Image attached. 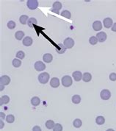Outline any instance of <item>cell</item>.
<instances>
[{"label": "cell", "instance_id": "603a6c76", "mask_svg": "<svg viewBox=\"0 0 116 131\" xmlns=\"http://www.w3.org/2000/svg\"><path fill=\"white\" fill-rule=\"evenodd\" d=\"M73 126H74L76 128H80V127H81L82 125V120L80 119H76L73 121Z\"/></svg>", "mask_w": 116, "mask_h": 131}, {"label": "cell", "instance_id": "cb8c5ba5", "mask_svg": "<svg viewBox=\"0 0 116 131\" xmlns=\"http://www.w3.org/2000/svg\"><path fill=\"white\" fill-rule=\"evenodd\" d=\"M71 100H72V102L74 103V104H79V103L81 102L82 99H81L80 96H79V95H74V96L72 97Z\"/></svg>", "mask_w": 116, "mask_h": 131}, {"label": "cell", "instance_id": "44dd1931", "mask_svg": "<svg viewBox=\"0 0 116 131\" xmlns=\"http://www.w3.org/2000/svg\"><path fill=\"white\" fill-rule=\"evenodd\" d=\"M28 20H29V18L26 15H22V16H20V18H19V21H20V23L24 24V25L27 24Z\"/></svg>", "mask_w": 116, "mask_h": 131}, {"label": "cell", "instance_id": "8fae6325", "mask_svg": "<svg viewBox=\"0 0 116 131\" xmlns=\"http://www.w3.org/2000/svg\"><path fill=\"white\" fill-rule=\"evenodd\" d=\"M103 24H104V27L105 28H110L112 27L113 25V22H112V19L111 18H106L104 19L103 21Z\"/></svg>", "mask_w": 116, "mask_h": 131}, {"label": "cell", "instance_id": "f35d334b", "mask_svg": "<svg viewBox=\"0 0 116 131\" xmlns=\"http://www.w3.org/2000/svg\"><path fill=\"white\" fill-rule=\"evenodd\" d=\"M106 131H115V130L113 129H107Z\"/></svg>", "mask_w": 116, "mask_h": 131}, {"label": "cell", "instance_id": "e0dca14e", "mask_svg": "<svg viewBox=\"0 0 116 131\" xmlns=\"http://www.w3.org/2000/svg\"><path fill=\"white\" fill-rule=\"evenodd\" d=\"M15 37L18 41H21L24 37V32L22 30L17 31L15 34Z\"/></svg>", "mask_w": 116, "mask_h": 131}, {"label": "cell", "instance_id": "ffe728a7", "mask_svg": "<svg viewBox=\"0 0 116 131\" xmlns=\"http://www.w3.org/2000/svg\"><path fill=\"white\" fill-rule=\"evenodd\" d=\"M9 102H10V97L8 96H7V95L2 96L1 98H0V105H2L3 104L6 105Z\"/></svg>", "mask_w": 116, "mask_h": 131}, {"label": "cell", "instance_id": "6da1fadb", "mask_svg": "<svg viewBox=\"0 0 116 131\" xmlns=\"http://www.w3.org/2000/svg\"><path fill=\"white\" fill-rule=\"evenodd\" d=\"M50 76L47 72H42L38 76V80L41 84H46L49 80Z\"/></svg>", "mask_w": 116, "mask_h": 131}, {"label": "cell", "instance_id": "83f0119b", "mask_svg": "<svg viewBox=\"0 0 116 131\" xmlns=\"http://www.w3.org/2000/svg\"><path fill=\"white\" fill-rule=\"evenodd\" d=\"M16 57L17 58L20 59V60H22L25 57V53L23 52V51H18L17 53H16Z\"/></svg>", "mask_w": 116, "mask_h": 131}, {"label": "cell", "instance_id": "d6986e66", "mask_svg": "<svg viewBox=\"0 0 116 131\" xmlns=\"http://www.w3.org/2000/svg\"><path fill=\"white\" fill-rule=\"evenodd\" d=\"M37 24V21L36 18L32 17L30 18H29V20H28V22H27V25L29 27H33V26L36 25Z\"/></svg>", "mask_w": 116, "mask_h": 131}, {"label": "cell", "instance_id": "9c48e42d", "mask_svg": "<svg viewBox=\"0 0 116 131\" xmlns=\"http://www.w3.org/2000/svg\"><path fill=\"white\" fill-rule=\"evenodd\" d=\"M73 78L74 79L75 81L76 82H79L81 80H82V76H83V74L80 71H76L74 72H73Z\"/></svg>", "mask_w": 116, "mask_h": 131}, {"label": "cell", "instance_id": "4316f807", "mask_svg": "<svg viewBox=\"0 0 116 131\" xmlns=\"http://www.w3.org/2000/svg\"><path fill=\"white\" fill-rule=\"evenodd\" d=\"M89 43L91 45H95L96 44L98 43V39L96 38V36H92L89 39Z\"/></svg>", "mask_w": 116, "mask_h": 131}, {"label": "cell", "instance_id": "1f68e13d", "mask_svg": "<svg viewBox=\"0 0 116 131\" xmlns=\"http://www.w3.org/2000/svg\"><path fill=\"white\" fill-rule=\"evenodd\" d=\"M7 27H8L9 29L13 30V29H14V28L16 27V24H15V22H13V21H10V22H7Z\"/></svg>", "mask_w": 116, "mask_h": 131}, {"label": "cell", "instance_id": "74e56055", "mask_svg": "<svg viewBox=\"0 0 116 131\" xmlns=\"http://www.w3.org/2000/svg\"><path fill=\"white\" fill-rule=\"evenodd\" d=\"M4 88H5V85H3L1 84V88H0V91H2Z\"/></svg>", "mask_w": 116, "mask_h": 131}, {"label": "cell", "instance_id": "5b68a950", "mask_svg": "<svg viewBox=\"0 0 116 131\" xmlns=\"http://www.w3.org/2000/svg\"><path fill=\"white\" fill-rule=\"evenodd\" d=\"M100 97L103 100H108L111 97V92L108 89H104L100 93Z\"/></svg>", "mask_w": 116, "mask_h": 131}, {"label": "cell", "instance_id": "52a82bcc", "mask_svg": "<svg viewBox=\"0 0 116 131\" xmlns=\"http://www.w3.org/2000/svg\"><path fill=\"white\" fill-rule=\"evenodd\" d=\"M27 6L29 10H35L38 7V2L37 0H28L27 2Z\"/></svg>", "mask_w": 116, "mask_h": 131}, {"label": "cell", "instance_id": "ac0fdd59", "mask_svg": "<svg viewBox=\"0 0 116 131\" xmlns=\"http://www.w3.org/2000/svg\"><path fill=\"white\" fill-rule=\"evenodd\" d=\"M40 103H41V100L39 97H34L31 99V104L33 106H37V105H40Z\"/></svg>", "mask_w": 116, "mask_h": 131}, {"label": "cell", "instance_id": "2e32d148", "mask_svg": "<svg viewBox=\"0 0 116 131\" xmlns=\"http://www.w3.org/2000/svg\"><path fill=\"white\" fill-rule=\"evenodd\" d=\"M92 79V75L91 74L89 73V72H85L83 74V76H82V80L85 83H87V82H90Z\"/></svg>", "mask_w": 116, "mask_h": 131}, {"label": "cell", "instance_id": "4fadbf2b", "mask_svg": "<svg viewBox=\"0 0 116 131\" xmlns=\"http://www.w3.org/2000/svg\"><path fill=\"white\" fill-rule=\"evenodd\" d=\"M93 28L95 31H100L102 29V23L100 21H95L93 23Z\"/></svg>", "mask_w": 116, "mask_h": 131}, {"label": "cell", "instance_id": "5bb4252c", "mask_svg": "<svg viewBox=\"0 0 116 131\" xmlns=\"http://www.w3.org/2000/svg\"><path fill=\"white\" fill-rule=\"evenodd\" d=\"M52 59H53V56L50 53H46L43 56V61L45 63H51L52 61Z\"/></svg>", "mask_w": 116, "mask_h": 131}, {"label": "cell", "instance_id": "8d00e7d4", "mask_svg": "<svg viewBox=\"0 0 116 131\" xmlns=\"http://www.w3.org/2000/svg\"><path fill=\"white\" fill-rule=\"evenodd\" d=\"M0 124H1V126H0V128H1V129H2L3 128V127H4V123H3V121L2 120H1V121H0Z\"/></svg>", "mask_w": 116, "mask_h": 131}, {"label": "cell", "instance_id": "3957f363", "mask_svg": "<svg viewBox=\"0 0 116 131\" xmlns=\"http://www.w3.org/2000/svg\"><path fill=\"white\" fill-rule=\"evenodd\" d=\"M75 44L74 40L71 38H67L63 41V45L66 49H71Z\"/></svg>", "mask_w": 116, "mask_h": 131}, {"label": "cell", "instance_id": "30bf717a", "mask_svg": "<svg viewBox=\"0 0 116 131\" xmlns=\"http://www.w3.org/2000/svg\"><path fill=\"white\" fill-rule=\"evenodd\" d=\"M10 83V77L7 75H3L0 77V84L3 85H7Z\"/></svg>", "mask_w": 116, "mask_h": 131}, {"label": "cell", "instance_id": "e575fe53", "mask_svg": "<svg viewBox=\"0 0 116 131\" xmlns=\"http://www.w3.org/2000/svg\"><path fill=\"white\" fill-rule=\"evenodd\" d=\"M5 118V114L3 112H0V119H1V120H3Z\"/></svg>", "mask_w": 116, "mask_h": 131}, {"label": "cell", "instance_id": "484cf974", "mask_svg": "<svg viewBox=\"0 0 116 131\" xmlns=\"http://www.w3.org/2000/svg\"><path fill=\"white\" fill-rule=\"evenodd\" d=\"M54 125H55V124L53 120H48L46 122V127L48 129H53Z\"/></svg>", "mask_w": 116, "mask_h": 131}, {"label": "cell", "instance_id": "d590c367", "mask_svg": "<svg viewBox=\"0 0 116 131\" xmlns=\"http://www.w3.org/2000/svg\"><path fill=\"white\" fill-rule=\"evenodd\" d=\"M112 30L113 32H116V23L113 24V25H112Z\"/></svg>", "mask_w": 116, "mask_h": 131}, {"label": "cell", "instance_id": "f1b7e54d", "mask_svg": "<svg viewBox=\"0 0 116 131\" xmlns=\"http://www.w3.org/2000/svg\"><path fill=\"white\" fill-rule=\"evenodd\" d=\"M60 14L62 16H63L66 18H71V14L70 11H68V10H63Z\"/></svg>", "mask_w": 116, "mask_h": 131}, {"label": "cell", "instance_id": "d4e9b609", "mask_svg": "<svg viewBox=\"0 0 116 131\" xmlns=\"http://www.w3.org/2000/svg\"><path fill=\"white\" fill-rule=\"evenodd\" d=\"M12 64H13V66L14 67L18 68V67H19V66L22 65V61H20V60L18 59V58H15V59L13 60Z\"/></svg>", "mask_w": 116, "mask_h": 131}, {"label": "cell", "instance_id": "4dcf8cb0", "mask_svg": "<svg viewBox=\"0 0 116 131\" xmlns=\"http://www.w3.org/2000/svg\"><path fill=\"white\" fill-rule=\"evenodd\" d=\"M53 131H63V126L59 123L55 124L53 128Z\"/></svg>", "mask_w": 116, "mask_h": 131}, {"label": "cell", "instance_id": "ba28073f", "mask_svg": "<svg viewBox=\"0 0 116 131\" xmlns=\"http://www.w3.org/2000/svg\"><path fill=\"white\" fill-rule=\"evenodd\" d=\"M96 38H97L99 42L102 43V42H104L107 40V35L104 32H98L97 34H96Z\"/></svg>", "mask_w": 116, "mask_h": 131}, {"label": "cell", "instance_id": "277c9868", "mask_svg": "<svg viewBox=\"0 0 116 131\" xmlns=\"http://www.w3.org/2000/svg\"><path fill=\"white\" fill-rule=\"evenodd\" d=\"M34 67H35V69L37 71H43L46 69V65L42 62V61H36L35 65H34Z\"/></svg>", "mask_w": 116, "mask_h": 131}, {"label": "cell", "instance_id": "836d02e7", "mask_svg": "<svg viewBox=\"0 0 116 131\" xmlns=\"http://www.w3.org/2000/svg\"><path fill=\"white\" fill-rule=\"evenodd\" d=\"M32 131H41V128L39 126L36 125L32 128Z\"/></svg>", "mask_w": 116, "mask_h": 131}, {"label": "cell", "instance_id": "8992f818", "mask_svg": "<svg viewBox=\"0 0 116 131\" xmlns=\"http://www.w3.org/2000/svg\"><path fill=\"white\" fill-rule=\"evenodd\" d=\"M63 5H62V3L60 2H55L53 3V5H52V9H51V11L57 13V14H59L60 13V10H61Z\"/></svg>", "mask_w": 116, "mask_h": 131}, {"label": "cell", "instance_id": "9a60e30c", "mask_svg": "<svg viewBox=\"0 0 116 131\" xmlns=\"http://www.w3.org/2000/svg\"><path fill=\"white\" fill-rule=\"evenodd\" d=\"M32 43H33V40L29 36L25 37L23 40V44L26 46H30L32 44Z\"/></svg>", "mask_w": 116, "mask_h": 131}, {"label": "cell", "instance_id": "d6a6232c", "mask_svg": "<svg viewBox=\"0 0 116 131\" xmlns=\"http://www.w3.org/2000/svg\"><path fill=\"white\" fill-rule=\"evenodd\" d=\"M109 80H112V81H115L116 80V74L112 72L109 74Z\"/></svg>", "mask_w": 116, "mask_h": 131}, {"label": "cell", "instance_id": "7402d4cb", "mask_svg": "<svg viewBox=\"0 0 116 131\" xmlns=\"http://www.w3.org/2000/svg\"><path fill=\"white\" fill-rule=\"evenodd\" d=\"M95 122H96V124H97L98 125H102V124H104V122H105V119H104V116H98V117H96V119H95Z\"/></svg>", "mask_w": 116, "mask_h": 131}, {"label": "cell", "instance_id": "f546056e", "mask_svg": "<svg viewBox=\"0 0 116 131\" xmlns=\"http://www.w3.org/2000/svg\"><path fill=\"white\" fill-rule=\"evenodd\" d=\"M6 121H7V122H8V123H13V122H14V121H15V117H14V116L12 115V114L7 115V116H6Z\"/></svg>", "mask_w": 116, "mask_h": 131}, {"label": "cell", "instance_id": "7a4b0ae2", "mask_svg": "<svg viewBox=\"0 0 116 131\" xmlns=\"http://www.w3.org/2000/svg\"><path fill=\"white\" fill-rule=\"evenodd\" d=\"M61 82H62V84L64 87H70L72 83H73V80H72V78L68 76V75H65L63 77L62 80H61Z\"/></svg>", "mask_w": 116, "mask_h": 131}, {"label": "cell", "instance_id": "7c38bea8", "mask_svg": "<svg viewBox=\"0 0 116 131\" xmlns=\"http://www.w3.org/2000/svg\"><path fill=\"white\" fill-rule=\"evenodd\" d=\"M60 85V80L57 78V77H54L50 81V85L52 87V88H58Z\"/></svg>", "mask_w": 116, "mask_h": 131}]
</instances>
